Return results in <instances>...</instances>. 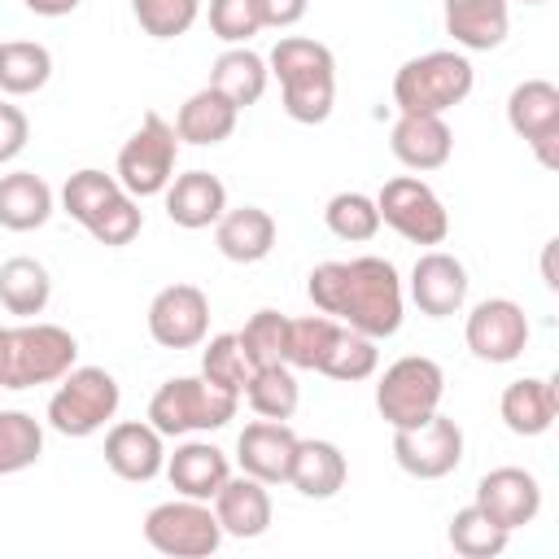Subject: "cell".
<instances>
[{
	"mask_svg": "<svg viewBox=\"0 0 559 559\" xmlns=\"http://www.w3.org/2000/svg\"><path fill=\"white\" fill-rule=\"evenodd\" d=\"M105 463L114 476L144 485L166 467V437L148 419H122L105 432Z\"/></svg>",
	"mask_w": 559,
	"mask_h": 559,
	"instance_id": "17",
	"label": "cell"
},
{
	"mask_svg": "<svg viewBox=\"0 0 559 559\" xmlns=\"http://www.w3.org/2000/svg\"><path fill=\"white\" fill-rule=\"evenodd\" d=\"M240 411L236 393L214 389L205 376H175L148 397V424L162 437H192L231 424Z\"/></svg>",
	"mask_w": 559,
	"mask_h": 559,
	"instance_id": "4",
	"label": "cell"
},
{
	"mask_svg": "<svg viewBox=\"0 0 559 559\" xmlns=\"http://www.w3.org/2000/svg\"><path fill=\"white\" fill-rule=\"evenodd\" d=\"M175 162H179V135L175 122H166L157 109H148L140 118V127L131 131V140L118 148V183L140 201V197H162L166 183L175 179Z\"/></svg>",
	"mask_w": 559,
	"mask_h": 559,
	"instance_id": "7",
	"label": "cell"
},
{
	"mask_svg": "<svg viewBox=\"0 0 559 559\" xmlns=\"http://www.w3.org/2000/svg\"><path fill=\"white\" fill-rule=\"evenodd\" d=\"M542 280H546V288H559V275H555V240H546V249H542Z\"/></svg>",
	"mask_w": 559,
	"mask_h": 559,
	"instance_id": "47",
	"label": "cell"
},
{
	"mask_svg": "<svg viewBox=\"0 0 559 559\" xmlns=\"http://www.w3.org/2000/svg\"><path fill=\"white\" fill-rule=\"evenodd\" d=\"M48 297H52V280H48V266L39 258L17 253V258H9L0 266V306L9 314L35 319V314H44Z\"/></svg>",
	"mask_w": 559,
	"mask_h": 559,
	"instance_id": "30",
	"label": "cell"
},
{
	"mask_svg": "<svg viewBox=\"0 0 559 559\" xmlns=\"http://www.w3.org/2000/svg\"><path fill=\"white\" fill-rule=\"evenodd\" d=\"M26 140H31V118L17 105L0 100V166L13 162L26 148Z\"/></svg>",
	"mask_w": 559,
	"mask_h": 559,
	"instance_id": "44",
	"label": "cell"
},
{
	"mask_svg": "<svg viewBox=\"0 0 559 559\" xmlns=\"http://www.w3.org/2000/svg\"><path fill=\"white\" fill-rule=\"evenodd\" d=\"M144 542L170 559H205L223 546V528L210 502L179 493L170 502H157L144 515Z\"/></svg>",
	"mask_w": 559,
	"mask_h": 559,
	"instance_id": "9",
	"label": "cell"
},
{
	"mask_svg": "<svg viewBox=\"0 0 559 559\" xmlns=\"http://www.w3.org/2000/svg\"><path fill=\"white\" fill-rule=\"evenodd\" d=\"M467 266L445 253V249H428L415 258L411 266V301L419 306V314L428 319H450L463 310L467 301Z\"/></svg>",
	"mask_w": 559,
	"mask_h": 559,
	"instance_id": "15",
	"label": "cell"
},
{
	"mask_svg": "<svg viewBox=\"0 0 559 559\" xmlns=\"http://www.w3.org/2000/svg\"><path fill=\"white\" fill-rule=\"evenodd\" d=\"M122 389L105 367H70L48 397V428L61 437H92L118 415Z\"/></svg>",
	"mask_w": 559,
	"mask_h": 559,
	"instance_id": "6",
	"label": "cell"
},
{
	"mask_svg": "<svg viewBox=\"0 0 559 559\" xmlns=\"http://www.w3.org/2000/svg\"><path fill=\"white\" fill-rule=\"evenodd\" d=\"M520 4H546V0H520Z\"/></svg>",
	"mask_w": 559,
	"mask_h": 559,
	"instance_id": "49",
	"label": "cell"
},
{
	"mask_svg": "<svg viewBox=\"0 0 559 559\" xmlns=\"http://www.w3.org/2000/svg\"><path fill=\"white\" fill-rule=\"evenodd\" d=\"M507 127L537 153L546 170L559 166V87L550 79H524L511 87Z\"/></svg>",
	"mask_w": 559,
	"mask_h": 559,
	"instance_id": "12",
	"label": "cell"
},
{
	"mask_svg": "<svg viewBox=\"0 0 559 559\" xmlns=\"http://www.w3.org/2000/svg\"><path fill=\"white\" fill-rule=\"evenodd\" d=\"M389 148L406 170H441L454 153V135L445 127V114H397L389 131Z\"/></svg>",
	"mask_w": 559,
	"mask_h": 559,
	"instance_id": "20",
	"label": "cell"
},
{
	"mask_svg": "<svg viewBox=\"0 0 559 559\" xmlns=\"http://www.w3.org/2000/svg\"><path fill=\"white\" fill-rule=\"evenodd\" d=\"M214 245L227 262H262L275 249V218L262 205L223 210V218L214 223Z\"/></svg>",
	"mask_w": 559,
	"mask_h": 559,
	"instance_id": "26",
	"label": "cell"
},
{
	"mask_svg": "<svg viewBox=\"0 0 559 559\" xmlns=\"http://www.w3.org/2000/svg\"><path fill=\"white\" fill-rule=\"evenodd\" d=\"M445 397V371L428 354H406L389 362L376 380V411L389 428H415L428 415L441 411Z\"/></svg>",
	"mask_w": 559,
	"mask_h": 559,
	"instance_id": "5",
	"label": "cell"
},
{
	"mask_svg": "<svg viewBox=\"0 0 559 559\" xmlns=\"http://www.w3.org/2000/svg\"><path fill=\"white\" fill-rule=\"evenodd\" d=\"M376 210H380V223H389L411 245H445L450 236V214L441 197L415 175L384 179V188L376 192Z\"/></svg>",
	"mask_w": 559,
	"mask_h": 559,
	"instance_id": "10",
	"label": "cell"
},
{
	"mask_svg": "<svg viewBox=\"0 0 559 559\" xmlns=\"http://www.w3.org/2000/svg\"><path fill=\"white\" fill-rule=\"evenodd\" d=\"M249 367H271V362H284V345H288V314L280 310H258L249 314V323L236 332Z\"/></svg>",
	"mask_w": 559,
	"mask_h": 559,
	"instance_id": "40",
	"label": "cell"
},
{
	"mask_svg": "<svg viewBox=\"0 0 559 559\" xmlns=\"http://www.w3.org/2000/svg\"><path fill=\"white\" fill-rule=\"evenodd\" d=\"M210 502H214V515H218L223 537H240V542L262 537L271 528V515H275L266 485L258 476H245V472L240 476H227Z\"/></svg>",
	"mask_w": 559,
	"mask_h": 559,
	"instance_id": "19",
	"label": "cell"
},
{
	"mask_svg": "<svg viewBox=\"0 0 559 559\" xmlns=\"http://www.w3.org/2000/svg\"><path fill=\"white\" fill-rule=\"evenodd\" d=\"M445 537H450L454 555H463V559H498L507 550V542H511V533L502 524H493L476 502L450 515Z\"/></svg>",
	"mask_w": 559,
	"mask_h": 559,
	"instance_id": "33",
	"label": "cell"
},
{
	"mask_svg": "<svg viewBox=\"0 0 559 559\" xmlns=\"http://www.w3.org/2000/svg\"><path fill=\"white\" fill-rule=\"evenodd\" d=\"M393 463L415 480H441L463 463V428L441 411L415 428H393Z\"/></svg>",
	"mask_w": 559,
	"mask_h": 559,
	"instance_id": "11",
	"label": "cell"
},
{
	"mask_svg": "<svg viewBox=\"0 0 559 559\" xmlns=\"http://www.w3.org/2000/svg\"><path fill=\"white\" fill-rule=\"evenodd\" d=\"M31 13H39V17H66V13H74L83 0H22Z\"/></svg>",
	"mask_w": 559,
	"mask_h": 559,
	"instance_id": "46",
	"label": "cell"
},
{
	"mask_svg": "<svg viewBox=\"0 0 559 559\" xmlns=\"http://www.w3.org/2000/svg\"><path fill=\"white\" fill-rule=\"evenodd\" d=\"M476 507L493 524H502L507 533H515V528H524V524L537 520V511H542V485L524 467H493V472H485L476 480Z\"/></svg>",
	"mask_w": 559,
	"mask_h": 559,
	"instance_id": "16",
	"label": "cell"
},
{
	"mask_svg": "<svg viewBox=\"0 0 559 559\" xmlns=\"http://www.w3.org/2000/svg\"><path fill=\"white\" fill-rule=\"evenodd\" d=\"M323 223L336 240H349V245H362L380 231V210H376V197L367 192H336L328 205H323Z\"/></svg>",
	"mask_w": 559,
	"mask_h": 559,
	"instance_id": "38",
	"label": "cell"
},
{
	"mask_svg": "<svg viewBox=\"0 0 559 559\" xmlns=\"http://www.w3.org/2000/svg\"><path fill=\"white\" fill-rule=\"evenodd\" d=\"M210 332V297L197 284H166L148 301V336L162 349H192Z\"/></svg>",
	"mask_w": 559,
	"mask_h": 559,
	"instance_id": "14",
	"label": "cell"
},
{
	"mask_svg": "<svg viewBox=\"0 0 559 559\" xmlns=\"http://www.w3.org/2000/svg\"><path fill=\"white\" fill-rule=\"evenodd\" d=\"M498 415L502 424L515 432V437H542L555 428V415H559V389L555 380L546 376H524V380H511L498 397Z\"/></svg>",
	"mask_w": 559,
	"mask_h": 559,
	"instance_id": "24",
	"label": "cell"
},
{
	"mask_svg": "<svg viewBox=\"0 0 559 559\" xmlns=\"http://www.w3.org/2000/svg\"><path fill=\"white\" fill-rule=\"evenodd\" d=\"M4 371H9V328H0V384H4Z\"/></svg>",
	"mask_w": 559,
	"mask_h": 559,
	"instance_id": "48",
	"label": "cell"
},
{
	"mask_svg": "<svg viewBox=\"0 0 559 559\" xmlns=\"http://www.w3.org/2000/svg\"><path fill=\"white\" fill-rule=\"evenodd\" d=\"M441 17L463 52H489L511 31V0H441Z\"/></svg>",
	"mask_w": 559,
	"mask_h": 559,
	"instance_id": "22",
	"label": "cell"
},
{
	"mask_svg": "<svg viewBox=\"0 0 559 559\" xmlns=\"http://www.w3.org/2000/svg\"><path fill=\"white\" fill-rule=\"evenodd\" d=\"M44 454V428L26 411H0V476L35 467Z\"/></svg>",
	"mask_w": 559,
	"mask_h": 559,
	"instance_id": "35",
	"label": "cell"
},
{
	"mask_svg": "<svg viewBox=\"0 0 559 559\" xmlns=\"http://www.w3.org/2000/svg\"><path fill=\"white\" fill-rule=\"evenodd\" d=\"M345 323H336L332 314H306V319H288V345H284V362L293 371H319L332 341L341 336Z\"/></svg>",
	"mask_w": 559,
	"mask_h": 559,
	"instance_id": "34",
	"label": "cell"
},
{
	"mask_svg": "<svg viewBox=\"0 0 559 559\" xmlns=\"http://www.w3.org/2000/svg\"><path fill=\"white\" fill-rule=\"evenodd\" d=\"M476 87V70L459 48H432L397 66L393 74V105L397 114H445L463 105Z\"/></svg>",
	"mask_w": 559,
	"mask_h": 559,
	"instance_id": "3",
	"label": "cell"
},
{
	"mask_svg": "<svg viewBox=\"0 0 559 559\" xmlns=\"http://www.w3.org/2000/svg\"><path fill=\"white\" fill-rule=\"evenodd\" d=\"M376 367H380V349H376V341L362 336V332H354V328H341V336L332 341V349H328L319 376L341 380V384H358V380H371Z\"/></svg>",
	"mask_w": 559,
	"mask_h": 559,
	"instance_id": "36",
	"label": "cell"
},
{
	"mask_svg": "<svg viewBox=\"0 0 559 559\" xmlns=\"http://www.w3.org/2000/svg\"><path fill=\"white\" fill-rule=\"evenodd\" d=\"M258 4V17H262V31L271 26V31H288V26H297L301 17H306V9H310V0H253Z\"/></svg>",
	"mask_w": 559,
	"mask_h": 559,
	"instance_id": "45",
	"label": "cell"
},
{
	"mask_svg": "<svg viewBox=\"0 0 559 559\" xmlns=\"http://www.w3.org/2000/svg\"><path fill=\"white\" fill-rule=\"evenodd\" d=\"M140 227H144V210H140V201L122 188L92 223H87V231H92V240L96 245H105V249H122V245H131L135 236H140Z\"/></svg>",
	"mask_w": 559,
	"mask_h": 559,
	"instance_id": "42",
	"label": "cell"
},
{
	"mask_svg": "<svg viewBox=\"0 0 559 559\" xmlns=\"http://www.w3.org/2000/svg\"><path fill=\"white\" fill-rule=\"evenodd\" d=\"M463 341L480 362H515L528 349V314L511 297H485L467 310Z\"/></svg>",
	"mask_w": 559,
	"mask_h": 559,
	"instance_id": "13",
	"label": "cell"
},
{
	"mask_svg": "<svg viewBox=\"0 0 559 559\" xmlns=\"http://www.w3.org/2000/svg\"><path fill=\"white\" fill-rule=\"evenodd\" d=\"M249 358H245V349H240V341H236V332H218V336H210L205 341V349H201V376L214 384V389H223V393H245V380H249Z\"/></svg>",
	"mask_w": 559,
	"mask_h": 559,
	"instance_id": "39",
	"label": "cell"
},
{
	"mask_svg": "<svg viewBox=\"0 0 559 559\" xmlns=\"http://www.w3.org/2000/svg\"><path fill=\"white\" fill-rule=\"evenodd\" d=\"M122 192V183H118V175H105V170H96V166H83V170H74L70 179H66V188H61V205H66V214L74 218V223H92L114 197Z\"/></svg>",
	"mask_w": 559,
	"mask_h": 559,
	"instance_id": "37",
	"label": "cell"
},
{
	"mask_svg": "<svg viewBox=\"0 0 559 559\" xmlns=\"http://www.w3.org/2000/svg\"><path fill=\"white\" fill-rule=\"evenodd\" d=\"M297 432L284 419H253L236 437V463L245 476H258L262 485H288Z\"/></svg>",
	"mask_w": 559,
	"mask_h": 559,
	"instance_id": "18",
	"label": "cell"
},
{
	"mask_svg": "<svg viewBox=\"0 0 559 559\" xmlns=\"http://www.w3.org/2000/svg\"><path fill=\"white\" fill-rule=\"evenodd\" d=\"M266 70L280 79V96H284V114L301 127L328 122L332 105H336V57L328 44L306 39V35H280Z\"/></svg>",
	"mask_w": 559,
	"mask_h": 559,
	"instance_id": "2",
	"label": "cell"
},
{
	"mask_svg": "<svg viewBox=\"0 0 559 559\" xmlns=\"http://www.w3.org/2000/svg\"><path fill=\"white\" fill-rule=\"evenodd\" d=\"M306 297L314 301L319 314H332L336 323L371 341L393 336L406 314L402 275L389 258H376V253H362L349 262H319L306 280Z\"/></svg>",
	"mask_w": 559,
	"mask_h": 559,
	"instance_id": "1",
	"label": "cell"
},
{
	"mask_svg": "<svg viewBox=\"0 0 559 559\" xmlns=\"http://www.w3.org/2000/svg\"><path fill=\"white\" fill-rule=\"evenodd\" d=\"M240 397L249 402V411L258 419H293V411L301 402V384H297L288 362H271V367H253L249 371Z\"/></svg>",
	"mask_w": 559,
	"mask_h": 559,
	"instance_id": "31",
	"label": "cell"
},
{
	"mask_svg": "<svg viewBox=\"0 0 559 559\" xmlns=\"http://www.w3.org/2000/svg\"><path fill=\"white\" fill-rule=\"evenodd\" d=\"M162 472L175 493L210 502L218 493V485L231 476V463L214 441H183V445H175V454H166Z\"/></svg>",
	"mask_w": 559,
	"mask_h": 559,
	"instance_id": "25",
	"label": "cell"
},
{
	"mask_svg": "<svg viewBox=\"0 0 559 559\" xmlns=\"http://www.w3.org/2000/svg\"><path fill=\"white\" fill-rule=\"evenodd\" d=\"M266 83H271L266 57H258L249 44H231V48H223V52L214 57V66H210V87H214L218 96H227L236 109L258 105L262 92H266Z\"/></svg>",
	"mask_w": 559,
	"mask_h": 559,
	"instance_id": "27",
	"label": "cell"
},
{
	"mask_svg": "<svg viewBox=\"0 0 559 559\" xmlns=\"http://www.w3.org/2000/svg\"><path fill=\"white\" fill-rule=\"evenodd\" d=\"M52 218V188L35 170L0 175V227L4 231H35Z\"/></svg>",
	"mask_w": 559,
	"mask_h": 559,
	"instance_id": "29",
	"label": "cell"
},
{
	"mask_svg": "<svg viewBox=\"0 0 559 559\" xmlns=\"http://www.w3.org/2000/svg\"><path fill=\"white\" fill-rule=\"evenodd\" d=\"M349 480V463L341 454L336 441H323V437H297V450H293V467H288V485L301 493V498H336Z\"/></svg>",
	"mask_w": 559,
	"mask_h": 559,
	"instance_id": "23",
	"label": "cell"
},
{
	"mask_svg": "<svg viewBox=\"0 0 559 559\" xmlns=\"http://www.w3.org/2000/svg\"><path fill=\"white\" fill-rule=\"evenodd\" d=\"M236 118H240V109L205 83L201 92H192V96L179 105V114H175V135H179V144L210 148V144H223V140L236 131Z\"/></svg>",
	"mask_w": 559,
	"mask_h": 559,
	"instance_id": "28",
	"label": "cell"
},
{
	"mask_svg": "<svg viewBox=\"0 0 559 559\" xmlns=\"http://www.w3.org/2000/svg\"><path fill=\"white\" fill-rule=\"evenodd\" d=\"M74 362H79V341L61 323L26 319L22 328H9V371L0 389L57 384Z\"/></svg>",
	"mask_w": 559,
	"mask_h": 559,
	"instance_id": "8",
	"label": "cell"
},
{
	"mask_svg": "<svg viewBox=\"0 0 559 559\" xmlns=\"http://www.w3.org/2000/svg\"><path fill=\"white\" fill-rule=\"evenodd\" d=\"M131 13L144 35L153 39H179L201 17V0H131Z\"/></svg>",
	"mask_w": 559,
	"mask_h": 559,
	"instance_id": "41",
	"label": "cell"
},
{
	"mask_svg": "<svg viewBox=\"0 0 559 559\" xmlns=\"http://www.w3.org/2000/svg\"><path fill=\"white\" fill-rule=\"evenodd\" d=\"M166 218L183 231H201V227H214L227 210V188L218 175L210 170H183L166 183Z\"/></svg>",
	"mask_w": 559,
	"mask_h": 559,
	"instance_id": "21",
	"label": "cell"
},
{
	"mask_svg": "<svg viewBox=\"0 0 559 559\" xmlns=\"http://www.w3.org/2000/svg\"><path fill=\"white\" fill-rule=\"evenodd\" d=\"M210 31L231 48V44H249L262 31L258 4L253 0H210Z\"/></svg>",
	"mask_w": 559,
	"mask_h": 559,
	"instance_id": "43",
	"label": "cell"
},
{
	"mask_svg": "<svg viewBox=\"0 0 559 559\" xmlns=\"http://www.w3.org/2000/svg\"><path fill=\"white\" fill-rule=\"evenodd\" d=\"M52 79V52L35 39H9L0 44V92L31 96Z\"/></svg>",
	"mask_w": 559,
	"mask_h": 559,
	"instance_id": "32",
	"label": "cell"
}]
</instances>
